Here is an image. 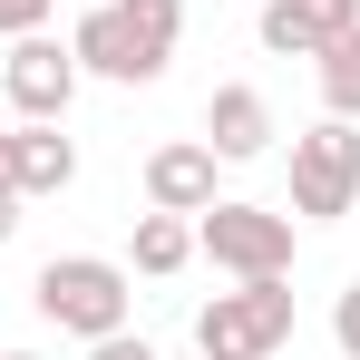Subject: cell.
Listing matches in <instances>:
<instances>
[{"label": "cell", "instance_id": "1", "mask_svg": "<svg viewBox=\"0 0 360 360\" xmlns=\"http://www.w3.org/2000/svg\"><path fill=\"white\" fill-rule=\"evenodd\" d=\"M185 39V0H98L78 30H68V59L78 78H117V88H156L166 59Z\"/></svg>", "mask_w": 360, "mask_h": 360}, {"label": "cell", "instance_id": "2", "mask_svg": "<svg viewBox=\"0 0 360 360\" xmlns=\"http://www.w3.org/2000/svg\"><path fill=\"white\" fill-rule=\"evenodd\" d=\"M39 321H59L68 341H98V331H127V311H136V273H127L117 253H49L39 263Z\"/></svg>", "mask_w": 360, "mask_h": 360}, {"label": "cell", "instance_id": "3", "mask_svg": "<svg viewBox=\"0 0 360 360\" xmlns=\"http://www.w3.org/2000/svg\"><path fill=\"white\" fill-rule=\"evenodd\" d=\"M292 341V273H263V283H234L195 311V351L205 360H273Z\"/></svg>", "mask_w": 360, "mask_h": 360}, {"label": "cell", "instance_id": "4", "mask_svg": "<svg viewBox=\"0 0 360 360\" xmlns=\"http://www.w3.org/2000/svg\"><path fill=\"white\" fill-rule=\"evenodd\" d=\"M195 253L234 283H263V273H292V214L273 205H243V195H214L195 214Z\"/></svg>", "mask_w": 360, "mask_h": 360}, {"label": "cell", "instance_id": "5", "mask_svg": "<svg viewBox=\"0 0 360 360\" xmlns=\"http://www.w3.org/2000/svg\"><path fill=\"white\" fill-rule=\"evenodd\" d=\"M360 205V127L351 117H321L292 136V214L302 224H341Z\"/></svg>", "mask_w": 360, "mask_h": 360}, {"label": "cell", "instance_id": "6", "mask_svg": "<svg viewBox=\"0 0 360 360\" xmlns=\"http://www.w3.org/2000/svg\"><path fill=\"white\" fill-rule=\"evenodd\" d=\"M0 88H10V108H20L30 127H59V117H68V98H78V59H68L49 30H30V39H10Z\"/></svg>", "mask_w": 360, "mask_h": 360}, {"label": "cell", "instance_id": "7", "mask_svg": "<svg viewBox=\"0 0 360 360\" xmlns=\"http://www.w3.org/2000/svg\"><path fill=\"white\" fill-rule=\"evenodd\" d=\"M341 30H360V0H263V20H253V39L273 59H321Z\"/></svg>", "mask_w": 360, "mask_h": 360}, {"label": "cell", "instance_id": "8", "mask_svg": "<svg viewBox=\"0 0 360 360\" xmlns=\"http://www.w3.org/2000/svg\"><path fill=\"white\" fill-rule=\"evenodd\" d=\"M214 166H224V156H214L205 136L156 146V156H146V205H156V214H205V205H214Z\"/></svg>", "mask_w": 360, "mask_h": 360}, {"label": "cell", "instance_id": "9", "mask_svg": "<svg viewBox=\"0 0 360 360\" xmlns=\"http://www.w3.org/2000/svg\"><path fill=\"white\" fill-rule=\"evenodd\" d=\"M205 146H214V156H224V166H253V156H263V146H273V108H263V88H214V98H205Z\"/></svg>", "mask_w": 360, "mask_h": 360}, {"label": "cell", "instance_id": "10", "mask_svg": "<svg viewBox=\"0 0 360 360\" xmlns=\"http://www.w3.org/2000/svg\"><path fill=\"white\" fill-rule=\"evenodd\" d=\"M10 185H20V205H39V195H68L78 185V146H68L59 127H10Z\"/></svg>", "mask_w": 360, "mask_h": 360}, {"label": "cell", "instance_id": "11", "mask_svg": "<svg viewBox=\"0 0 360 360\" xmlns=\"http://www.w3.org/2000/svg\"><path fill=\"white\" fill-rule=\"evenodd\" d=\"M195 263V214H136V234H127V273H146V283H166V273H185Z\"/></svg>", "mask_w": 360, "mask_h": 360}, {"label": "cell", "instance_id": "12", "mask_svg": "<svg viewBox=\"0 0 360 360\" xmlns=\"http://www.w3.org/2000/svg\"><path fill=\"white\" fill-rule=\"evenodd\" d=\"M311 68H321V117H351L360 127V30H341Z\"/></svg>", "mask_w": 360, "mask_h": 360}, {"label": "cell", "instance_id": "13", "mask_svg": "<svg viewBox=\"0 0 360 360\" xmlns=\"http://www.w3.org/2000/svg\"><path fill=\"white\" fill-rule=\"evenodd\" d=\"M49 10H59V0H0V39H30V30H49Z\"/></svg>", "mask_w": 360, "mask_h": 360}, {"label": "cell", "instance_id": "14", "mask_svg": "<svg viewBox=\"0 0 360 360\" xmlns=\"http://www.w3.org/2000/svg\"><path fill=\"white\" fill-rule=\"evenodd\" d=\"M331 341H341V360H360V283L331 302Z\"/></svg>", "mask_w": 360, "mask_h": 360}, {"label": "cell", "instance_id": "15", "mask_svg": "<svg viewBox=\"0 0 360 360\" xmlns=\"http://www.w3.org/2000/svg\"><path fill=\"white\" fill-rule=\"evenodd\" d=\"M88 360H156V341H136V331H98Z\"/></svg>", "mask_w": 360, "mask_h": 360}, {"label": "cell", "instance_id": "16", "mask_svg": "<svg viewBox=\"0 0 360 360\" xmlns=\"http://www.w3.org/2000/svg\"><path fill=\"white\" fill-rule=\"evenodd\" d=\"M10 234H20V195H0V243H10Z\"/></svg>", "mask_w": 360, "mask_h": 360}, {"label": "cell", "instance_id": "17", "mask_svg": "<svg viewBox=\"0 0 360 360\" xmlns=\"http://www.w3.org/2000/svg\"><path fill=\"white\" fill-rule=\"evenodd\" d=\"M0 360H39V351H0Z\"/></svg>", "mask_w": 360, "mask_h": 360}, {"label": "cell", "instance_id": "18", "mask_svg": "<svg viewBox=\"0 0 360 360\" xmlns=\"http://www.w3.org/2000/svg\"><path fill=\"white\" fill-rule=\"evenodd\" d=\"M195 360H205V351H195Z\"/></svg>", "mask_w": 360, "mask_h": 360}]
</instances>
